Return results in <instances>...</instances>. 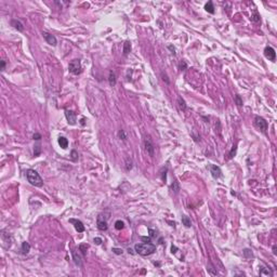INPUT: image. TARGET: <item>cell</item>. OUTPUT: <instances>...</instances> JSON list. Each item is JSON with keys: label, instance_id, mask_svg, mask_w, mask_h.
<instances>
[{"label": "cell", "instance_id": "1", "mask_svg": "<svg viewBox=\"0 0 277 277\" xmlns=\"http://www.w3.org/2000/svg\"><path fill=\"white\" fill-rule=\"evenodd\" d=\"M134 250L137 251V253H139L140 256H149L153 255V253L156 251V246L154 244L151 242H142V244H137L134 246Z\"/></svg>", "mask_w": 277, "mask_h": 277}, {"label": "cell", "instance_id": "2", "mask_svg": "<svg viewBox=\"0 0 277 277\" xmlns=\"http://www.w3.org/2000/svg\"><path fill=\"white\" fill-rule=\"evenodd\" d=\"M26 177H27V181L31 185H34L36 187H41L43 185V180L36 170L28 169L26 171Z\"/></svg>", "mask_w": 277, "mask_h": 277}, {"label": "cell", "instance_id": "3", "mask_svg": "<svg viewBox=\"0 0 277 277\" xmlns=\"http://www.w3.org/2000/svg\"><path fill=\"white\" fill-rule=\"evenodd\" d=\"M68 69H69V72L72 73V74H74V75L81 74L82 67H81L80 60H73V61H70L69 65H68Z\"/></svg>", "mask_w": 277, "mask_h": 277}, {"label": "cell", "instance_id": "4", "mask_svg": "<svg viewBox=\"0 0 277 277\" xmlns=\"http://www.w3.org/2000/svg\"><path fill=\"white\" fill-rule=\"evenodd\" d=\"M255 125H256L257 128L259 130H261L263 133H265L266 130H267V128H268L267 121L264 119L263 117H261V116H256L255 117Z\"/></svg>", "mask_w": 277, "mask_h": 277}, {"label": "cell", "instance_id": "5", "mask_svg": "<svg viewBox=\"0 0 277 277\" xmlns=\"http://www.w3.org/2000/svg\"><path fill=\"white\" fill-rule=\"evenodd\" d=\"M144 147H145L146 153L151 157H153L154 153H155V147H154V144H153V142L151 141V139L147 138V137L144 139Z\"/></svg>", "mask_w": 277, "mask_h": 277}, {"label": "cell", "instance_id": "6", "mask_svg": "<svg viewBox=\"0 0 277 277\" xmlns=\"http://www.w3.org/2000/svg\"><path fill=\"white\" fill-rule=\"evenodd\" d=\"M264 56L268 61L275 62V60H276V52H275L274 48H272V47H266V48L264 49Z\"/></svg>", "mask_w": 277, "mask_h": 277}, {"label": "cell", "instance_id": "7", "mask_svg": "<svg viewBox=\"0 0 277 277\" xmlns=\"http://www.w3.org/2000/svg\"><path fill=\"white\" fill-rule=\"evenodd\" d=\"M65 117H66V119H67V121H68L69 125H72V126L76 125L77 119H76V113L74 112V110L66 109L65 110Z\"/></svg>", "mask_w": 277, "mask_h": 277}, {"label": "cell", "instance_id": "8", "mask_svg": "<svg viewBox=\"0 0 277 277\" xmlns=\"http://www.w3.org/2000/svg\"><path fill=\"white\" fill-rule=\"evenodd\" d=\"M98 228L100 229V231H102V232L107 231V228H108L107 221H106V219L103 218L102 214H100L98 217Z\"/></svg>", "mask_w": 277, "mask_h": 277}, {"label": "cell", "instance_id": "9", "mask_svg": "<svg viewBox=\"0 0 277 277\" xmlns=\"http://www.w3.org/2000/svg\"><path fill=\"white\" fill-rule=\"evenodd\" d=\"M209 169H210V172H211V176L213 177V179H219L221 176H222V171H221L220 167L216 165H210L209 166Z\"/></svg>", "mask_w": 277, "mask_h": 277}, {"label": "cell", "instance_id": "10", "mask_svg": "<svg viewBox=\"0 0 277 277\" xmlns=\"http://www.w3.org/2000/svg\"><path fill=\"white\" fill-rule=\"evenodd\" d=\"M42 36H43V38H44V40L48 42L50 46H56V43H58V40H56V38H55L53 35H51V34H49V33H47V31H43L42 33Z\"/></svg>", "mask_w": 277, "mask_h": 277}, {"label": "cell", "instance_id": "11", "mask_svg": "<svg viewBox=\"0 0 277 277\" xmlns=\"http://www.w3.org/2000/svg\"><path fill=\"white\" fill-rule=\"evenodd\" d=\"M69 222L74 224V227H75V229H76V231H77L78 233H82V232H84V225H83V223L81 222V221L76 220V219H70V220H69Z\"/></svg>", "mask_w": 277, "mask_h": 277}, {"label": "cell", "instance_id": "12", "mask_svg": "<svg viewBox=\"0 0 277 277\" xmlns=\"http://www.w3.org/2000/svg\"><path fill=\"white\" fill-rule=\"evenodd\" d=\"M72 256H73L75 264L78 266H82V258H81L80 253H79L77 250H72Z\"/></svg>", "mask_w": 277, "mask_h": 277}, {"label": "cell", "instance_id": "13", "mask_svg": "<svg viewBox=\"0 0 277 277\" xmlns=\"http://www.w3.org/2000/svg\"><path fill=\"white\" fill-rule=\"evenodd\" d=\"M58 143L59 145L63 148V149H66L68 147V140L65 138V137H60L58 139Z\"/></svg>", "mask_w": 277, "mask_h": 277}, {"label": "cell", "instance_id": "14", "mask_svg": "<svg viewBox=\"0 0 277 277\" xmlns=\"http://www.w3.org/2000/svg\"><path fill=\"white\" fill-rule=\"evenodd\" d=\"M259 274H260V276H273V272H272V270H271L270 267H265V266L261 267V270H260Z\"/></svg>", "mask_w": 277, "mask_h": 277}, {"label": "cell", "instance_id": "15", "mask_svg": "<svg viewBox=\"0 0 277 277\" xmlns=\"http://www.w3.org/2000/svg\"><path fill=\"white\" fill-rule=\"evenodd\" d=\"M11 25L15 29H18L19 31H23V30H24V26H23V24H22V23L19 20H12L11 21Z\"/></svg>", "mask_w": 277, "mask_h": 277}, {"label": "cell", "instance_id": "16", "mask_svg": "<svg viewBox=\"0 0 277 277\" xmlns=\"http://www.w3.org/2000/svg\"><path fill=\"white\" fill-rule=\"evenodd\" d=\"M21 251L23 255H27V253L30 251V245L27 241H23L22 246H21Z\"/></svg>", "mask_w": 277, "mask_h": 277}, {"label": "cell", "instance_id": "17", "mask_svg": "<svg viewBox=\"0 0 277 277\" xmlns=\"http://www.w3.org/2000/svg\"><path fill=\"white\" fill-rule=\"evenodd\" d=\"M205 10L207 11L208 13H211V14L214 13V5H213L212 1H208L207 3H206V5H205Z\"/></svg>", "mask_w": 277, "mask_h": 277}, {"label": "cell", "instance_id": "18", "mask_svg": "<svg viewBox=\"0 0 277 277\" xmlns=\"http://www.w3.org/2000/svg\"><path fill=\"white\" fill-rule=\"evenodd\" d=\"M108 81H109V84L112 86V87H114L116 84V75H115V73L113 72V70H110V72H109Z\"/></svg>", "mask_w": 277, "mask_h": 277}, {"label": "cell", "instance_id": "19", "mask_svg": "<svg viewBox=\"0 0 277 277\" xmlns=\"http://www.w3.org/2000/svg\"><path fill=\"white\" fill-rule=\"evenodd\" d=\"M182 223L185 227H191L192 226V222H191V219H189L187 216H183L182 217Z\"/></svg>", "mask_w": 277, "mask_h": 277}, {"label": "cell", "instance_id": "20", "mask_svg": "<svg viewBox=\"0 0 277 277\" xmlns=\"http://www.w3.org/2000/svg\"><path fill=\"white\" fill-rule=\"evenodd\" d=\"M130 51H131V43L130 41H126L123 43V55H128Z\"/></svg>", "mask_w": 277, "mask_h": 277}, {"label": "cell", "instance_id": "21", "mask_svg": "<svg viewBox=\"0 0 277 277\" xmlns=\"http://www.w3.org/2000/svg\"><path fill=\"white\" fill-rule=\"evenodd\" d=\"M178 104H179V106H180V108L182 109V110H185L186 108H187V106H186V104H185V101L182 99L181 97H179L178 98Z\"/></svg>", "mask_w": 277, "mask_h": 277}, {"label": "cell", "instance_id": "22", "mask_svg": "<svg viewBox=\"0 0 277 277\" xmlns=\"http://www.w3.org/2000/svg\"><path fill=\"white\" fill-rule=\"evenodd\" d=\"M171 189H172L173 192H174V194H178L179 193V191H180V184H179L178 181H174L171 184Z\"/></svg>", "mask_w": 277, "mask_h": 277}, {"label": "cell", "instance_id": "23", "mask_svg": "<svg viewBox=\"0 0 277 277\" xmlns=\"http://www.w3.org/2000/svg\"><path fill=\"white\" fill-rule=\"evenodd\" d=\"M123 227H125V223L121 220H117L115 222V228L118 229V231H121V229H123Z\"/></svg>", "mask_w": 277, "mask_h": 277}, {"label": "cell", "instance_id": "24", "mask_svg": "<svg viewBox=\"0 0 277 277\" xmlns=\"http://www.w3.org/2000/svg\"><path fill=\"white\" fill-rule=\"evenodd\" d=\"M244 257L247 258V259H250V258L253 257V253H252V251L250 249H245L244 250Z\"/></svg>", "mask_w": 277, "mask_h": 277}, {"label": "cell", "instance_id": "25", "mask_svg": "<svg viewBox=\"0 0 277 277\" xmlns=\"http://www.w3.org/2000/svg\"><path fill=\"white\" fill-rule=\"evenodd\" d=\"M132 169V160H130V158H127L126 159V170L129 171Z\"/></svg>", "mask_w": 277, "mask_h": 277}, {"label": "cell", "instance_id": "26", "mask_svg": "<svg viewBox=\"0 0 277 277\" xmlns=\"http://www.w3.org/2000/svg\"><path fill=\"white\" fill-rule=\"evenodd\" d=\"M251 20L253 22H260V14L257 11H255V13H253L252 16H251Z\"/></svg>", "mask_w": 277, "mask_h": 277}, {"label": "cell", "instance_id": "27", "mask_svg": "<svg viewBox=\"0 0 277 277\" xmlns=\"http://www.w3.org/2000/svg\"><path fill=\"white\" fill-rule=\"evenodd\" d=\"M40 152H41V148H40V145H36L35 146V149H34V156L37 157L40 155Z\"/></svg>", "mask_w": 277, "mask_h": 277}, {"label": "cell", "instance_id": "28", "mask_svg": "<svg viewBox=\"0 0 277 277\" xmlns=\"http://www.w3.org/2000/svg\"><path fill=\"white\" fill-rule=\"evenodd\" d=\"M208 272L211 274V275H218V272L214 271V266H213L212 264H209V268H207Z\"/></svg>", "mask_w": 277, "mask_h": 277}, {"label": "cell", "instance_id": "29", "mask_svg": "<svg viewBox=\"0 0 277 277\" xmlns=\"http://www.w3.org/2000/svg\"><path fill=\"white\" fill-rule=\"evenodd\" d=\"M118 137H119V139L122 140V141L127 140V135H126V133H125L123 130H119V132H118Z\"/></svg>", "mask_w": 277, "mask_h": 277}, {"label": "cell", "instance_id": "30", "mask_svg": "<svg viewBox=\"0 0 277 277\" xmlns=\"http://www.w3.org/2000/svg\"><path fill=\"white\" fill-rule=\"evenodd\" d=\"M235 102H236V104L238 105V106H241V105H242V100H241L240 95L236 94V95H235Z\"/></svg>", "mask_w": 277, "mask_h": 277}, {"label": "cell", "instance_id": "31", "mask_svg": "<svg viewBox=\"0 0 277 277\" xmlns=\"http://www.w3.org/2000/svg\"><path fill=\"white\" fill-rule=\"evenodd\" d=\"M88 248H89L88 245H80V247H79V251H81V253L84 256L86 255V251H87V249H88Z\"/></svg>", "mask_w": 277, "mask_h": 277}, {"label": "cell", "instance_id": "32", "mask_svg": "<svg viewBox=\"0 0 277 277\" xmlns=\"http://www.w3.org/2000/svg\"><path fill=\"white\" fill-rule=\"evenodd\" d=\"M70 156H72V159L74 161H76L78 159V153L75 151V149H73V151H72V154H70Z\"/></svg>", "mask_w": 277, "mask_h": 277}, {"label": "cell", "instance_id": "33", "mask_svg": "<svg viewBox=\"0 0 277 277\" xmlns=\"http://www.w3.org/2000/svg\"><path fill=\"white\" fill-rule=\"evenodd\" d=\"M161 77H162V80H163V81H166V83H168V84L170 83V80L168 79V76L166 75V73L161 72Z\"/></svg>", "mask_w": 277, "mask_h": 277}, {"label": "cell", "instance_id": "34", "mask_svg": "<svg viewBox=\"0 0 277 277\" xmlns=\"http://www.w3.org/2000/svg\"><path fill=\"white\" fill-rule=\"evenodd\" d=\"M113 252L115 253V255H118V256H120V255H122V249H120V248H113Z\"/></svg>", "mask_w": 277, "mask_h": 277}, {"label": "cell", "instance_id": "35", "mask_svg": "<svg viewBox=\"0 0 277 277\" xmlns=\"http://www.w3.org/2000/svg\"><path fill=\"white\" fill-rule=\"evenodd\" d=\"M179 67H180V69H181V70H185V69L187 68V65H186V63H185L184 61H182V62L180 63Z\"/></svg>", "mask_w": 277, "mask_h": 277}, {"label": "cell", "instance_id": "36", "mask_svg": "<svg viewBox=\"0 0 277 277\" xmlns=\"http://www.w3.org/2000/svg\"><path fill=\"white\" fill-rule=\"evenodd\" d=\"M236 149H237V145H234L233 148H232V151H231V153H229V159H231V158H233V154L235 155Z\"/></svg>", "mask_w": 277, "mask_h": 277}, {"label": "cell", "instance_id": "37", "mask_svg": "<svg viewBox=\"0 0 277 277\" xmlns=\"http://www.w3.org/2000/svg\"><path fill=\"white\" fill-rule=\"evenodd\" d=\"M33 139L36 140V141H40L41 140V134H39V133H35L34 135H33Z\"/></svg>", "mask_w": 277, "mask_h": 277}, {"label": "cell", "instance_id": "38", "mask_svg": "<svg viewBox=\"0 0 277 277\" xmlns=\"http://www.w3.org/2000/svg\"><path fill=\"white\" fill-rule=\"evenodd\" d=\"M93 241L95 242L97 245H101L102 244V238H100V237H95V238L93 239Z\"/></svg>", "mask_w": 277, "mask_h": 277}, {"label": "cell", "instance_id": "39", "mask_svg": "<svg viewBox=\"0 0 277 277\" xmlns=\"http://www.w3.org/2000/svg\"><path fill=\"white\" fill-rule=\"evenodd\" d=\"M4 68H5V61L4 60H1V70H4Z\"/></svg>", "mask_w": 277, "mask_h": 277}, {"label": "cell", "instance_id": "40", "mask_svg": "<svg viewBox=\"0 0 277 277\" xmlns=\"http://www.w3.org/2000/svg\"><path fill=\"white\" fill-rule=\"evenodd\" d=\"M177 250H178V248H177L176 246H172V247H171V252H172V253H176Z\"/></svg>", "mask_w": 277, "mask_h": 277}, {"label": "cell", "instance_id": "41", "mask_svg": "<svg viewBox=\"0 0 277 277\" xmlns=\"http://www.w3.org/2000/svg\"><path fill=\"white\" fill-rule=\"evenodd\" d=\"M168 48H169V49H170V50L172 51V53H173V54H176V49H174V47H172V46H169Z\"/></svg>", "mask_w": 277, "mask_h": 277}, {"label": "cell", "instance_id": "42", "mask_svg": "<svg viewBox=\"0 0 277 277\" xmlns=\"http://www.w3.org/2000/svg\"><path fill=\"white\" fill-rule=\"evenodd\" d=\"M273 253H274V255H276V253H277L276 252V245H274V247H273Z\"/></svg>", "mask_w": 277, "mask_h": 277}]
</instances>
